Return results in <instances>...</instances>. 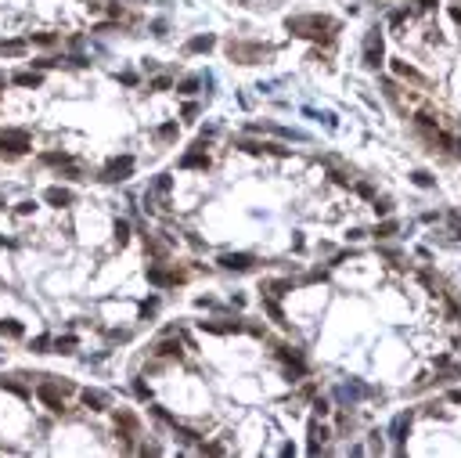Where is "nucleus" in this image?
Returning <instances> with one entry per match:
<instances>
[{
	"mask_svg": "<svg viewBox=\"0 0 461 458\" xmlns=\"http://www.w3.org/2000/svg\"><path fill=\"white\" fill-rule=\"evenodd\" d=\"M364 62H367L371 69L382 65V36H379V29H375V33L364 40Z\"/></svg>",
	"mask_w": 461,
	"mask_h": 458,
	"instance_id": "1",
	"label": "nucleus"
},
{
	"mask_svg": "<svg viewBox=\"0 0 461 458\" xmlns=\"http://www.w3.org/2000/svg\"><path fill=\"white\" fill-rule=\"evenodd\" d=\"M220 264L227 271H249V267H253V256H249V253H227V256H220Z\"/></svg>",
	"mask_w": 461,
	"mask_h": 458,
	"instance_id": "2",
	"label": "nucleus"
},
{
	"mask_svg": "<svg viewBox=\"0 0 461 458\" xmlns=\"http://www.w3.org/2000/svg\"><path fill=\"white\" fill-rule=\"evenodd\" d=\"M407 430H411V415L404 411V415H396V419H393V426H389V437H393L396 444H404V437H407Z\"/></svg>",
	"mask_w": 461,
	"mask_h": 458,
	"instance_id": "3",
	"label": "nucleus"
},
{
	"mask_svg": "<svg viewBox=\"0 0 461 458\" xmlns=\"http://www.w3.org/2000/svg\"><path fill=\"white\" fill-rule=\"evenodd\" d=\"M134 170V159H122V162H115L112 170H108V177L105 181H127V174Z\"/></svg>",
	"mask_w": 461,
	"mask_h": 458,
	"instance_id": "4",
	"label": "nucleus"
},
{
	"mask_svg": "<svg viewBox=\"0 0 461 458\" xmlns=\"http://www.w3.org/2000/svg\"><path fill=\"white\" fill-rule=\"evenodd\" d=\"M36 393L44 397V400H47V404H51L54 411H62V397H58V390H54V386H47V383H44V386H40Z\"/></svg>",
	"mask_w": 461,
	"mask_h": 458,
	"instance_id": "5",
	"label": "nucleus"
},
{
	"mask_svg": "<svg viewBox=\"0 0 461 458\" xmlns=\"http://www.w3.org/2000/svg\"><path fill=\"white\" fill-rule=\"evenodd\" d=\"M324 437H328V430L314 422V426H310V451H317V444H324Z\"/></svg>",
	"mask_w": 461,
	"mask_h": 458,
	"instance_id": "6",
	"label": "nucleus"
},
{
	"mask_svg": "<svg viewBox=\"0 0 461 458\" xmlns=\"http://www.w3.org/2000/svg\"><path fill=\"white\" fill-rule=\"evenodd\" d=\"M205 162H209V155H205V152H191V155H184V159H180V166H205Z\"/></svg>",
	"mask_w": 461,
	"mask_h": 458,
	"instance_id": "7",
	"label": "nucleus"
},
{
	"mask_svg": "<svg viewBox=\"0 0 461 458\" xmlns=\"http://www.w3.org/2000/svg\"><path fill=\"white\" fill-rule=\"evenodd\" d=\"M148 278H151L155 285H173V281H177V274H166V271H148Z\"/></svg>",
	"mask_w": 461,
	"mask_h": 458,
	"instance_id": "8",
	"label": "nucleus"
},
{
	"mask_svg": "<svg viewBox=\"0 0 461 458\" xmlns=\"http://www.w3.org/2000/svg\"><path fill=\"white\" fill-rule=\"evenodd\" d=\"M209 47H213V36H195L188 44V51H209Z\"/></svg>",
	"mask_w": 461,
	"mask_h": 458,
	"instance_id": "9",
	"label": "nucleus"
},
{
	"mask_svg": "<svg viewBox=\"0 0 461 458\" xmlns=\"http://www.w3.org/2000/svg\"><path fill=\"white\" fill-rule=\"evenodd\" d=\"M47 198H51V202H69L72 195H69V191H62V188H51V191H47Z\"/></svg>",
	"mask_w": 461,
	"mask_h": 458,
	"instance_id": "10",
	"label": "nucleus"
},
{
	"mask_svg": "<svg viewBox=\"0 0 461 458\" xmlns=\"http://www.w3.org/2000/svg\"><path fill=\"white\" fill-rule=\"evenodd\" d=\"M15 83H22V87H36V83H40V76H29V72H22V76H15Z\"/></svg>",
	"mask_w": 461,
	"mask_h": 458,
	"instance_id": "11",
	"label": "nucleus"
},
{
	"mask_svg": "<svg viewBox=\"0 0 461 458\" xmlns=\"http://www.w3.org/2000/svg\"><path fill=\"white\" fill-rule=\"evenodd\" d=\"M0 332H4V336H22V328H18L15 321H8V325H4V321H0Z\"/></svg>",
	"mask_w": 461,
	"mask_h": 458,
	"instance_id": "12",
	"label": "nucleus"
},
{
	"mask_svg": "<svg viewBox=\"0 0 461 458\" xmlns=\"http://www.w3.org/2000/svg\"><path fill=\"white\" fill-rule=\"evenodd\" d=\"M83 400H87V404H94V408H101V404H105V397H101V393H90V390L83 393Z\"/></svg>",
	"mask_w": 461,
	"mask_h": 458,
	"instance_id": "13",
	"label": "nucleus"
},
{
	"mask_svg": "<svg viewBox=\"0 0 461 458\" xmlns=\"http://www.w3.org/2000/svg\"><path fill=\"white\" fill-rule=\"evenodd\" d=\"M414 184H418V188H429V184H433V177H429V174H422V170H418V174H414Z\"/></svg>",
	"mask_w": 461,
	"mask_h": 458,
	"instance_id": "14",
	"label": "nucleus"
},
{
	"mask_svg": "<svg viewBox=\"0 0 461 458\" xmlns=\"http://www.w3.org/2000/svg\"><path fill=\"white\" fill-rule=\"evenodd\" d=\"M115 235H119V242H122V238L130 235V224H127V220H119V224H115Z\"/></svg>",
	"mask_w": 461,
	"mask_h": 458,
	"instance_id": "15",
	"label": "nucleus"
},
{
	"mask_svg": "<svg viewBox=\"0 0 461 458\" xmlns=\"http://www.w3.org/2000/svg\"><path fill=\"white\" fill-rule=\"evenodd\" d=\"M393 231H396V224H382V227H379V238H389Z\"/></svg>",
	"mask_w": 461,
	"mask_h": 458,
	"instance_id": "16",
	"label": "nucleus"
},
{
	"mask_svg": "<svg viewBox=\"0 0 461 458\" xmlns=\"http://www.w3.org/2000/svg\"><path fill=\"white\" fill-rule=\"evenodd\" d=\"M195 87H198V79H184V83H180V91H184V94H191Z\"/></svg>",
	"mask_w": 461,
	"mask_h": 458,
	"instance_id": "17",
	"label": "nucleus"
},
{
	"mask_svg": "<svg viewBox=\"0 0 461 458\" xmlns=\"http://www.w3.org/2000/svg\"><path fill=\"white\" fill-rule=\"evenodd\" d=\"M450 15H454V22L461 25V8H450Z\"/></svg>",
	"mask_w": 461,
	"mask_h": 458,
	"instance_id": "18",
	"label": "nucleus"
},
{
	"mask_svg": "<svg viewBox=\"0 0 461 458\" xmlns=\"http://www.w3.org/2000/svg\"><path fill=\"white\" fill-rule=\"evenodd\" d=\"M433 4H436V0H418V8H433Z\"/></svg>",
	"mask_w": 461,
	"mask_h": 458,
	"instance_id": "19",
	"label": "nucleus"
},
{
	"mask_svg": "<svg viewBox=\"0 0 461 458\" xmlns=\"http://www.w3.org/2000/svg\"><path fill=\"white\" fill-rule=\"evenodd\" d=\"M0 91H4V76H0Z\"/></svg>",
	"mask_w": 461,
	"mask_h": 458,
	"instance_id": "20",
	"label": "nucleus"
}]
</instances>
